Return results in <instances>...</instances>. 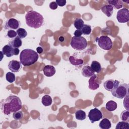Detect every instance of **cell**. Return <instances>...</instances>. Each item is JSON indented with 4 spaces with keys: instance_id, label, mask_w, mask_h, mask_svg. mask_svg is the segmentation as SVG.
Segmentation results:
<instances>
[{
    "instance_id": "6da1fadb",
    "label": "cell",
    "mask_w": 129,
    "mask_h": 129,
    "mask_svg": "<svg viewBox=\"0 0 129 129\" xmlns=\"http://www.w3.org/2000/svg\"><path fill=\"white\" fill-rule=\"evenodd\" d=\"M1 105L2 112L7 115L11 112L20 110L22 106L21 99L15 95L10 96L6 99L2 100Z\"/></svg>"
},
{
    "instance_id": "7a4b0ae2",
    "label": "cell",
    "mask_w": 129,
    "mask_h": 129,
    "mask_svg": "<svg viewBox=\"0 0 129 129\" xmlns=\"http://www.w3.org/2000/svg\"><path fill=\"white\" fill-rule=\"evenodd\" d=\"M26 24L30 27L37 29L41 27L44 22L43 16L34 11H29L25 15Z\"/></svg>"
},
{
    "instance_id": "3957f363",
    "label": "cell",
    "mask_w": 129,
    "mask_h": 129,
    "mask_svg": "<svg viewBox=\"0 0 129 129\" xmlns=\"http://www.w3.org/2000/svg\"><path fill=\"white\" fill-rule=\"evenodd\" d=\"M39 56L35 51L31 49H23L20 53V62L24 66H30L37 62Z\"/></svg>"
},
{
    "instance_id": "277c9868",
    "label": "cell",
    "mask_w": 129,
    "mask_h": 129,
    "mask_svg": "<svg viewBox=\"0 0 129 129\" xmlns=\"http://www.w3.org/2000/svg\"><path fill=\"white\" fill-rule=\"evenodd\" d=\"M112 95L116 98L122 99L128 94V85L127 84H119L111 91Z\"/></svg>"
},
{
    "instance_id": "5b68a950",
    "label": "cell",
    "mask_w": 129,
    "mask_h": 129,
    "mask_svg": "<svg viewBox=\"0 0 129 129\" xmlns=\"http://www.w3.org/2000/svg\"><path fill=\"white\" fill-rule=\"evenodd\" d=\"M71 46L73 48L77 50H83L85 49L87 46L86 39L83 37H77L74 36L72 38L71 41Z\"/></svg>"
},
{
    "instance_id": "8992f818",
    "label": "cell",
    "mask_w": 129,
    "mask_h": 129,
    "mask_svg": "<svg viewBox=\"0 0 129 129\" xmlns=\"http://www.w3.org/2000/svg\"><path fill=\"white\" fill-rule=\"evenodd\" d=\"M96 41H97L99 46L103 50H109L112 48L113 43L111 39L108 36H101L97 37Z\"/></svg>"
},
{
    "instance_id": "52a82bcc",
    "label": "cell",
    "mask_w": 129,
    "mask_h": 129,
    "mask_svg": "<svg viewBox=\"0 0 129 129\" xmlns=\"http://www.w3.org/2000/svg\"><path fill=\"white\" fill-rule=\"evenodd\" d=\"M116 19L119 23H124L129 21V10L126 8L119 10L116 14Z\"/></svg>"
},
{
    "instance_id": "ba28073f",
    "label": "cell",
    "mask_w": 129,
    "mask_h": 129,
    "mask_svg": "<svg viewBox=\"0 0 129 129\" xmlns=\"http://www.w3.org/2000/svg\"><path fill=\"white\" fill-rule=\"evenodd\" d=\"M103 115L101 111L97 108H93L90 110L88 113V117L92 123L99 121L102 118Z\"/></svg>"
},
{
    "instance_id": "9c48e42d",
    "label": "cell",
    "mask_w": 129,
    "mask_h": 129,
    "mask_svg": "<svg viewBox=\"0 0 129 129\" xmlns=\"http://www.w3.org/2000/svg\"><path fill=\"white\" fill-rule=\"evenodd\" d=\"M20 22L15 18H10L6 21L5 24L4 28L6 30H15L19 28Z\"/></svg>"
},
{
    "instance_id": "30bf717a",
    "label": "cell",
    "mask_w": 129,
    "mask_h": 129,
    "mask_svg": "<svg viewBox=\"0 0 129 129\" xmlns=\"http://www.w3.org/2000/svg\"><path fill=\"white\" fill-rule=\"evenodd\" d=\"M89 88L92 90H97L100 86V84L101 83V81L96 75H93L91 77L88 81Z\"/></svg>"
},
{
    "instance_id": "8fae6325",
    "label": "cell",
    "mask_w": 129,
    "mask_h": 129,
    "mask_svg": "<svg viewBox=\"0 0 129 129\" xmlns=\"http://www.w3.org/2000/svg\"><path fill=\"white\" fill-rule=\"evenodd\" d=\"M119 84V82L118 81L110 79L106 81L104 83L103 86L105 90L108 91H111L116 88Z\"/></svg>"
},
{
    "instance_id": "7c38bea8",
    "label": "cell",
    "mask_w": 129,
    "mask_h": 129,
    "mask_svg": "<svg viewBox=\"0 0 129 129\" xmlns=\"http://www.w3.org/2000/svg\"><path fill=\"white\" fill-rule=\"evenodd\" d=\"M21 68V63L16 60H12L8 64V68L12 72H18Z\"/></svg>"
},
{
    "instance_id": "4fadbf2b",
    "label": "cell",
    "mask_w": 129,
    "mask_h": 129,
    "mask_svg": "<svg viewBox=\"0 0 129 129\" xmlns=\"http://www.w3.org/2000/svg\"><path fill=\"white\" fill-rule=\"evenodd\" d=\"M43 71L44 75L48 77H50L53 76L56 72L55 68L51 65L45 66L43 68Z\"/></svg>"
},
{
    "instance_id": "5bb4252c",
    "label": "cell",
    "mask_w": 129,
    "mask_h": 129,
    "mask_svg": "<svg viewBox=\"0 0 129 129\" xmlns=\"http://www.w3.org/2000/svg\"><path fill=\"white\" fill-rule=\"evenodd\" d=\"M2 52L8 57L14 55V48L10 45H6L2 48Z\"/></svg>"
},
{
    "instance_id": "9a60e30c",
    "label": "cell",
    "mask_w": 129,
    "mask_h": 129,
    "mask_svg": "<svg viewBox=\"0 0 129 129\" xmlns=\"http://www.w3.org/2000/svg\"><path fill=\"white\" fill-rule=\"evenodd\" d=\"M101 10L108 17H110L113 14V7L110 5H106L101 8Z\"/></svg>"
},
{
    "instance_id": "2e32d148",
    "label": "cell",
    "mask_w": 129,
    "mask_h": 129,
    "mask_svg": "<svg viewBox=\"0 0 129 129\" xmlns=\"http://www.w3.org/2000/svg\"><path fill=\"white\" fill-rule=\"evenodd\" d=\"M82 74L84 77L89 78L94 75V72L92 70L91 67L89 66H85L82 68Z\"/></svg>"
},
{
    "instance_id": "e0dca14e",
    "label": "cell",
    "mask_w": 129,
    "mask_h": 129,
    "mask_svg": "<svg viewBox=\"0 0 129 129\" xmlns=\"http://www.w3.org/2000/svg\"><path fill=\"white\" fill-rule=\"evenodd\" d=\"M22 42L21 39L18 36L14 38L9 43V45H10L13 48H19L22 46Z\"/></svg>"
},
{
    "instance_id": "ac0fdd59",
    "label": "cell",
    "mask_w": 129,
    "mask_h": 129,
    "mask_svg": "<svg viewBox=\"0 0 129 129\" xmlns=\"http://www.w3.org/2000/svg\"><path fill=\"white\" fill-rule=\"evenodd\" d=\"M99 126L102 129H109L111 127V124L109 119L105 118L100 122Z\"/></svg>"
},
{
    "instance_id": "d6986e66",
    "label": "cell",
    "mask_w": 129,
    "mask_h": 129,
    "mask_svg": "<svg viewBox=\"0 0 129 129\" xmlns=\"http://www.w3.org/2000/svg\"><path fill=\"white\" fill-rule=\"evenodd\" d=\"M109 5H111L113 7H114L116 9H119L123 7V2L121 0H113V1H107Z\"/></svg>"
},
{
    "instance_id": "ffe728a7",
    "label": "cell",
    "mask_w": 129,
    "mask_h": 129,
    "mask_svg": "<svg viewBox=\"0 0 129 129\" xmlns=\"http://www.w3.org/2000/svg\"><path fill=\"white\" fill-rule=\"evenodd\" d=\"M117 107V103L113 100H110L107 102L105 105L106 109L109 111H113L116 110Z\"/></svg>"
},
{
    "instance_id": "44dd1931",
    "label": "cell",
    "mask_w": 129,
    "mask_h": 129,
    "mask_svg": "<svg viewBox=\"0 0 129 129\" xmlns=\"http://www.w3.org/2000/svg\"><path fill=\"white\" fill-rule=\"evenodd\" d=\"M91 68L92 70L97 73H99L101 71L102 67L101 66L100 63L97 61H93L91 64Z\"/></svg>"
},
{
    "instance_id": "7402d4cb",
    "label": "cell",
    "mask_w": 129,
    "mask_h": 129,
    "mask_svg": "<svg viewBox=\"0 0 129 129\" xmlns=\"http://www.w3.org/2000/svg\"><path fill=\"white\" fill-rule=\"evenodd\" d=\"M42 103L43 105L45 106H48L52 104V99L51 97L48 95H44L41 99Z\"/></svg>"
},
{
    "instance_id": "603a6c76",
    "label": "cell",
    "mask_w": 129,
    "mask_h": 129,
    "mask_svg": "<svg viewBox=\"0 0 129 129\" xmlns=\"http://www.w3.org/2000/svg\"><path fill=\"white\" fill-rule=\"evenodd\" d=\"M76 118L78 120H83L86 117V114L85 111L82 110H78L75 113Z\"/></svg>"
},
{
    "instance_id": "cb8c5ba5",
    "label": "cell",
    "mask_w": 129,
    "mask_h": 129,
    "mask_svg": "<svg viewBox=\"0 0 129 129\" xmlns=\"http://www.w3.org/2000/svg\"><path fill=\"white\" fill-rule=\"evenodd\" d=\"M74 25L77 29H81L84 25V21L81 18H76L74 21Z\"/></svg>"
},
{
    "instance_id": "d4e9b609",
    "label": "cell",
    "mask_w": 129,
    "mask_h": 129,
    "mask_svg": "<svg viewBox=\"0 0 129 129\" xmlns=\"http://www.w3.org/2000/svg\"><path fill=\"white\" fill-rule=\"evenodd\" d=\"M69 60L71 64L74 66H79L83 63V60L82 59H76L74 56H70Z\"/></svg>"
},
{
    "instance_id": "484cf974",
    "label": "cell",
    "mask_w": 129,
    "mask_h": 129,
    "mask_svg": "<svg viewBox=\"0 0 129 129\" xmlns=\"http://www.w3.org/2000/svg\"><path fill=\"white\" fill-rule=\"evenodd\" d=\"M116 129H128L129 123L128 122L122 121L117 123L115 127Z\"/></svg>"
},
{
    "instance_id": "4316f807",
    "label": "cell",
    "mask_w": 129,
    "mask_h": 129,
    "mask_svg": "<svg viewBox=\"0 0 129 129\" xmlns=\"http://www.w3.org/2000/svg\"><path fill=\"white\" fill-rule=\"evenodd\" d=\"M17 36L21 39H23L25 38L27 35V32L26 31V30L24 28H18L17 30Z\"/></svg>"
},
{
    "instance_id": "83f0119b",
    "label": "cell",
    "mask_w": 129,
    "mask_h": 129,
    "mask_svg": "<svg viewBox=\"0 0 129 129\" xmlns=\"http://www.w3.org/2000/svg\"><path fill=\"white\" fill-rule=\"evenodd\" d=\"M81 30L83 34L85 35H88L91 32V27L90 25H84Z\"/></svg>"
},
{
    "instance_id": "f1b7e54d",
    "label": "cell",
    "mask_w": 129,
    "mask_h": 129,
    "mask_svg": "<svg viewBox=\"0 0 129 129\" xmlns=\"http://www.w3.org/2000/svg\"><path fill=\"white\" fill-rule=\"evenodd\" d=\"M15 74L12 72H8L6 75V80L10 83H13L15 81Z\"/></svg>"
},
{
    "instance_id": "f546056e",
    "label": "cell",
    "mask_w": 129,
    "mask_h": 129,
    "mask_svg": "<svg viewBox=\"0 0 129 129\" xmlns=\"http://www.w3.org/2000/svg\"><path fill=\"white\" fill-rule=\"evenodd\" d=\"M120 119L122 121L128 122L129 121V111L128 110H124L120 114Z\"/></svg>"
},
{
    "instance_id": "4dcf8cb0",
    "label": "cell",
    "mask_w": 129,
    "mask_h": 129,
    "mask_svg": "<svg viewBox=\"0 0 129 129\" xmlns=\"http://www.w3.org/2000/svg\"><path fill=\"white\" fill-rule=\"evenodd\" d=\"M23 112L21 110H18L16 112H14L13 114V117L17 120H20L23 118Z\"/></svg>"
},
{
    "instance_id": "1f68e13d",
    "label": "cell",
    "mask_w": 129,
    "mask_h": 129,
    "mask_svg": "<svg viewBox=\"0 0 129 129\" xmlns=\"http://www.w3.org/2000/svg\"><path fill=\"white\" fill-rule=\"evenodd\" d=\"M7 36L10 38H13L17 37V33L14 30H9L7 33Z\"/></svg>"
},
{
    "instance_id": "d6a6232c",
    "label": "cell",
    "mask_w": 129,
    "mask_h": 129,
    "mask_svg": "<svg viewBox=\"0 0 129 129\" xmlns=\"http://www.w3.org/2000/svg\"><path fill=\"white\" fill-rule=\"evenodd\" d=\"M55 2L58 6L60 7H63L66 5L67 2L66 0H56Z\"/></svg>"
},
{
    "instance_id": "836d02e7",
    "label": "cell",
    "mask_w": 129,
    "mask_h": 129,
    "mask_svg": "<svg viewBox=\"0 0 129 129\" xmlns=\"http://www.w3.org/2000/svg\"><path fill=\"white\" fill-rule=\"evenodd\" d=\"M58 5L55 2H52L49 4V8L51 10H56L57 8Z\"/></svg>"
},
{
    "instance_id": "e575fe53",
    "label": "cell",
    "mask_w": 129,
    "mask_h": 129,
    "mask_svg": "<svg viewBox=\"0 0 129 129\" xmlns=\"http://www.w3.org/2000/svg\"><path fill=\"white\" fill-rule=\"evenodd\" d=\"M74 34L75 36L77 37H81L83 34H82V32L81 29H77L74 32Z\"/></svg>"
},
{
    "instance_id": "d590c367",
    "label": "cell",
    "mask_w": 129,
    "mask_h": 129,
    "mask_svg": "<svg viewBox=\"0 0 129 129\" xmlns=\"http://www.w3.org/2000/svg\"><path fill=\"white\" fill-rule=\"evenodd\" d=\"M36 50H37V52L39 53V54H41L43 52V48L41 46H39V47H37V48H36Z\"/></svg>"
},
{
    "instance_id": "8d00e7d4",
    "label": "cell",
    "mask_w": 129,
    "mask_h": 129,
    "mask_svg": "<svg viewBox=\"0 0 129 129\" xmlns=\"http://www.w3.org/2000/svg\"><path fill=\"white\" fill-rule=\"evenodd\" d=\"M20 50L18 48H14V55H17L19 54Z\"/></svg>"
},
{
    "instance_id": "74e56055",
    "label": "cell",
    "mask_w": 129,
    "mask_h": 129,
    "mask_svg": "<svg viewBox=\"0 0 129 129\" xmlns=\"http://www.w3.org/2000/svg\"><path fill=\"white\" fill-rule=\"evenodd\" d=\"M59 40L60 41H63V40H64V38H63V37H60L59 38Z\"/></svg>"
}]
</instances>
